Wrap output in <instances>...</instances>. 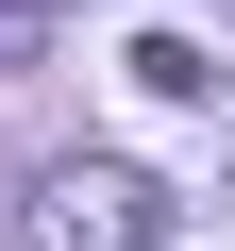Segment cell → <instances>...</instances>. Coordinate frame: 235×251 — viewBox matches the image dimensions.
Instances as JSON below:
<instances>
[{
    "instance_id": "cell-2",
    "label": "cell",
    "mask_w": 235,
    "mask_h": 251,
    "mask_svg": "<svg viewBox=\"0 0 235 251\" xmlns=\"http://www.w3.org/2000/svg\"><path fill=\"white\" fill-rule=\"evenodd\" d=\"M135 84H151V100H202V84H218V67H202V50H185V34H135Z\"/></svg>"
},
{
    "instance_id": "cell-3",
    "label": "cell",
    "mask_w": 235,
    "mask_h": 251,
    "mask_svg": "<svg viewBox=\"0 0 235 251\" xmlns=\"http://www.w3.org/2000/svg\"><path fill=\"white\" fill-rule=\"evenodd\" d=\"M34 17H51V0H0V34H34Z\"/></svg>"
},
{
    "instance_id": "cell-1",
    "label": "cell",
    "mask_w": 235,
    "mask_h": 251,
    "mask_svg": "<svg viewBox=\"0 0 235 251\" xmlns=\"http://www.w3.org/2000/svg\"><path fill=\"white\" fill-rule=\"evenodd\" d=\"M34 251H168V201L135 168H51L34 184Z\"/></svg>"
}]
</instances>
